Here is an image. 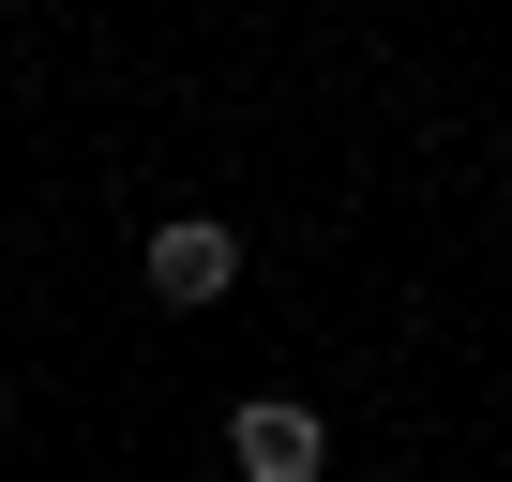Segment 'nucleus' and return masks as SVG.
<instances>
[{
    "mask_svg": "<svg viewBox=\"0 0 512 482\" xmlns=\"http://www.w3.org/2000/svg\"><path fill=\"white\" fill-rule=\"evenodd\" d=\"M136 287H151L166 317H211V302L241 287V226H226V211H166V226L136 241Z\"/></svg>",
    "mask_w": 512,
    "mask_h": 482,
    "instance_id": "f257e3e1",
    "label": "nucleus"
},
{
    "mask_svg": "<svg viewBox=\"0 0 512 482\" xmlns=\"http://www.w3.org/2000/svg\"><path fill=\"white\" fill-rule=\"evenodd\" d=\"M226 467H241V482H317V467H332V422H317L302 392H241V407H226Z\"/></svg>",
    "mask_w": 512,
    "mask_h": 482,
    "instance_id": "f03ea898",
    "label": "nucleus"
}]
</instances>
